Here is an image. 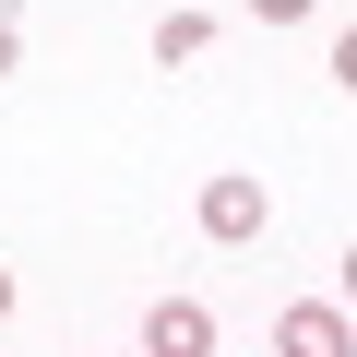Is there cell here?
I'll use <instances>...</instances> for the list:
<instances>
[{
    "mask_svg": "<svg viewBox=\"0 0 357 357\" xmlns=\"http://www.w3.org/2000/svg\"><path fill=\"white\" fill-rule=\"evenodd\" d=\"M333 84L357 96V24H333Z\"/></svg>",
    "mask_w": 357,
    "mask_h": 357,
    "instance_id": "5",
    "label": "cell"
},
{
    "mask_svg": "<svg viewBox=\"0 0 357 357\" xmlns=\"http://www.w3.org/2000/svg\"><path fill=\"white\" fill-rule=\"evenodd\" d=\"M0 321H13V274H0Z\"/></svg>",
    "mask_w": 357,
    "mask_h": 357,
    "instance_id": "8",
    "label": "cell"
},
{
    "mask_svg": "<svg viewBox=\"0 0 357 357\" xmlns=\"http://www.w3.org/2000/svg\"><path fill=\"white\" fill-rule=\"evenodd\" d=\"M0 72H13V24H0Z\"/></svg>",
    "mask_w": 357,
    "mask_h": 357,
    "instance_id": "9",
    "label": "cell"
},
{
    "mask_svg": "<svg viewBox=\"0 0 357 357\" xmlns=\"http://www.w3.org/2000/svg\"><path fill=\"white\" fill-rule=\"evenodd\" d=\"M143 357H215V310L203 298H155L143 310Z\"/></svg>",
    "mask_w": 357,
    "mask_h": 357,
    "instance_id": "3",
    "label": "cell"
},
{
    "mask_svg": "<svg viewBox=\"0 0 357 357\" xmlns=\"http://www.w3.org/2000/svg\"><path fill=\"white\" fill-rule=\"evenodd\" d=\"M203 48H215V13H167L155 24V60H203Z\"/></svg>",
    "mask_w": 357,
    "mask_h": 357,
    "instance_id": "4",
    "label": "cell"
},
{
    "mask_svg": "<svg viewBox=\"0 0 357 357\" xmlns=\"http://www.w3.org/2000/svg\"><path fill=\"white\" fill-rule=\"evenodd\" d=\"M250 13H262V24H310L321 0H250Z\"/></svg>",
    "mask_w": 357,
    "mask_h": 357,
    "instance_id": "6",
    "label": "cell"
},
{
    "mask_svg": "<svg viewBox=\"0 0 357 357\" xmlns=\"http://www.w3.org/2000/svg\"><path fill=\"white\" fill-rule=\"evenodd\" d=\"M274 357H357V321L333 298H298V310H274Z\"/></svg>",
    "mask_w": 357,
    "mask_h": 357,
    "instance_id": "2",
    "label": "cell"
},
{
    "mask_svg": "<svg viewBox=\"0 0 357 357\" xmlns=\"http://www.w3.org/2000/svg\"><path fill=\"white\" fill-rule=\"evenodd\" d=\"M345 310H357V250H345Z\"/></svg>",
    "mask_w": 357,
    "mask_h": 357,
    "instance_id": "7",
    "label": "cell"
},
{
    "mask_svg": "<svg viewBox=\"0 0 357 357\" xmlns=\"http://www.w3.org/2000/svg\"><path fill=\"white\" fill-rule=\"evenodd\" d=\"M191 215H203V238H227V250H238V238H262V215H274V203H262V178H250V167H215Z\"/></svg>",
    "mask_w": 357,
    "mask_h": 357,
    "instance_id": "1",
    "label": "cell"
}]
</instances>
